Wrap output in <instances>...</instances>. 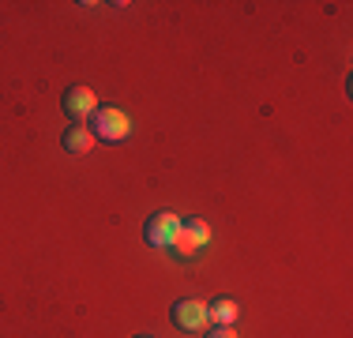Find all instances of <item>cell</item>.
Masks as SVG:
<instances>
[{
  "instance_id": "obj_1",
  "label": "cell",
  "mask_w": 353,
  "mask_h": 338,
  "mask_svg": "<svg viewBox=\"0 0 353 338\" xmlns=\"http://www.w3.org/2000/svg\"><path fill=\"white\" fill-rule=\"evenodd\" d=\"M207 244H211V230H207V222H203V218H184L170 248H173L181 259H196L199 252L207 248Z\"/></svg>"
},
{
  "instance_id": "obj_2",
  "label": "cell",
  "mask_w": 353,
  "mask_h": 338,
  "mask_svg": "<svg viewBox=\"0 0 353 338\" xmlns=\"http://www.w3.org/2000/svg\"><path fill=\"white\" fill-rule=\"evenodd\" d=\"M90 132H94V139L121 143V139H128V135H132V121H128V113L105 106V109H94V117H90Z\"/></svg>"
},
{
  "instance_id": "obj_3",
  "label": "cell",
  "mask_w": 353,
  "mask_h": 338,
  "mask_svg": "<svg viewBox=\"0 0 353 338\" xmlns=\"http://www.w3.org/2000/svg\"><path fill=\"white\" fill-rule=\"evenodd\" d=\"M176 230H181V215H173V210H158V215L143 226V237H147V244H154V248H170Z\"/></svg>"
},
{
  "instance_id": "obj_4",
  "label": "cell",
  "mask_w": 353,
  "mask_h": 338,
  "mask_svg": "<svg viewBox=\"0 0 353 338\" xmlns=\"http://www.w3.org/2000/svg\"><path fill=\"white\" fill-rule=\"evenodd\" d=\"M173 324L181 331H203L207 327V304L203 301H176L173 304Z\"/></svg>"
},
{
  "instance_id": "obj_5",
  "label": "cell",
  "mask_w": 353,
  "mask_h": 338,
  "mask_svg": "<svg viewBox=\"0 0 353 338\" xmlns=\"http://www.w3.org/2000/svg\"><path fill=\"white\" fill-rule=\"evenodd\" d=\"M64 109H68V117H94L98 95L90 87H68L64 90Z\"/></svg>"
},
{
  "instance_id": "obj_6",
  "label": "cell",
  "mask_w": 353,
  "mask_h": 338,
  "mask_svg": "<svg viewBox=\"0 0 353 338\" xmlns=\"http://www.w3.org/2000/svg\"><path fill=\"white\" fill-rule=\"evenodd\" d=\"M241 316V304L230 301V297H218L207 304V324L211 327H233V319Z\"/></svg>"
},
{
  "instance_id": "obj_7",
  "label": "cell",
  "mask_w": 353,
  "mask_h": 338,
  "mask_svg": "<svg viewBox=\"0 0 353 338\" xmlns=\"http://www.w3.org/2000/svg\"><path fill=\"white\" fill-rule=\"evenodd\" d=\"M90 147H94V132H90V128L72 124V128L64 132V150H68V155H87Z\"/></svg>"
},
{
  "instance_id": "obj_8",
  "label": "cell",
  "mask_w": 353,
  "mask_h": 338,
  "mask_svg": "<svg viewBox=\"0 0 353 338\" xmlns=\"http://www.w3.org/2000/svg\"><path fill=\"white\" fill-rule=\"evenodd\" d=\"M207 338H241L237 331H233V327H211V335Z\"/></svg>"
},
{
  "instance_id": "obj_9",
  "label": "cell",
  "mask_w": 353,
  "mask_h": 338,
  "mask_svg": "<svg viewBox=\"0 0 353 338\" xmlns=\"http://www.w3.org/2000/svg\"><path fill=\"white\" fill-rule=\"evenodd\" d=\"M139 338H147V335H139Z\"/></svg>"
}]
</instances>
